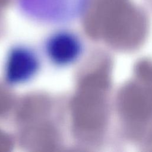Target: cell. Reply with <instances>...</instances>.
<instances>
[{
  "mask_svg": "<svg viewBox=\"0 0 152 152\" xmlns=\"http://www.w3.org/2000/svg\"><path fill=\"white\" fill-rule=\"evenodd\" d=\"M81 46L78 39L72 33L60 31L52 35L46 45V52L51 62L65 66L75 62L79 57Z\"/></svg>",
  "mask_w": 152,
  "mask_h": 152,
  "instance_id": "2",
  "label": "cell"
},
{
  "mask_svg": "<svg viewBox=\"0 0 152 152\" xmlns=\"http://www.w3.org/2000/svg\"><path fill=\"white\" fill-rule=\"evenodd\" d=\"M39 62L30 49L18 46L8 53L5 65V76L8 82L18 84L31 79L38 71Z\"/></svg>",
  "mask_w": 152,
  "mask_h": 152,
  "instance_id": "1",
  "label": "cell"
}]
</instances>
